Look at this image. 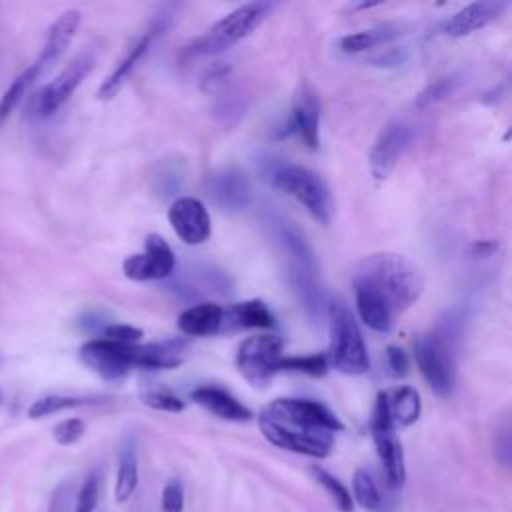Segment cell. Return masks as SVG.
<instances>
[{"instance_id":"cell-25","label":"cell","mask_w":512,"mask_h":512,"mask_svg":"<svg viewBox=\"0 0 512 512\" xmlns=\"http://www.w3.org/2000/svg\"><path fill=\"white\" fill-rule=\"evenodd\" d=\"M388 398V410L394 428H406L414 424L420 418V394L412 386H400L394 388L392 392H386Z\"/></svg>"},{"instance_id":"cell-26","label":"cell","mask_w":512,"mask_h":512,"mask_svg":"<svg viewBox=\"0 0 512 512\" xmlns=\"http://www.w3.org/2000/svg\"><path fill=\"white\" fill-rule=\"evenodd\" d=\"M42 76L40 68L36 66V62H32L28 68H24L12 82L10 86L4 90V94L0 96V128L4 126V122L10 118V114L16 110V106L22 102V98L28 94V90L32 88V84Z\"/></svg>"},{"instance_id":"cell-4","label":"cell","mask_w":512,"mask_h":512,"mask_svg":"<svg viewBox=\"0 0 512 512\" xmlns=\"http://www.w3.org/2000/svg\"><path fill=\"white\" fill-rule=\"evenodd\" d=\"M258 428L270 444L296 454L326 458L334 448L332 432L300 422L288 414L274 410L272 406H266L260 412Z\"/></svg>"},{"instance_id":"cell-19","label":"cell","mask_w":512,"mask_h":512,"mask_svg":"<svg viewBox=\"0 0 512 512\" xmlns=\"http://www.w3.org/2000/svg\"><path fill=\"white\" fill-rule=\"evenodd\" d=\"M292 120L304 144L312 150L318 148L320 132V106L310 84L302 82L292 100Z\"/></svg>"},{"instance_id":"cell-6","label":"cell","mask_w":512,"mask_h":512,"mask_svg":"<svg viewBox=\"0 0 512 512\" xmlns=\"http://www.w3.org/2000/svg\"><path fill=\"white\" fill-rule=\"evenodd\" d=\"M328 326H330V348L328 362L342 374L358 376L368 372L370 358L362 338V332L352 316L350 308L340 300L328 304Z\"/></svg>"},{"instance_id":"cell-12","label":"cell","mask_w":512,"mask_h":512,"mask_svg":"<svg viewBox=\"0 0 512 512\" xmlns=\"http://www.w3.org/2000/svg\"><path fill=\"white\" fill-rule=\"evenodd\" d=\"M412 142V128L406 122H390L386 124L378 138L374 140L372 148H370V170L374 174V178L378 180H386L392 170L396 168L400 156L406 152V148Z\"/></svg>"},{"instance_id":"cell-39","label":"cell","mask_w":512,"mask_h":512,"mask_svg":"<svg viewBox=\"0 0 512 512\" xmlns=\"http://www.w3.org/2000/svg\"><path fill=\"white\" fill-rule=\"evenodd\" d=\"M72 510H74L72 490H70V484L64 482V484H60V486L54 490L46 512H72Z\"/></svg>"},{"instance_id":"cell-17","label":"cell","mask_w":512,"mask_h":512,"mask_svg":"<svg viewBox=\"0 0 512 512\" xmlns=\"http://www.w3.org/2000/svg\"><path fill=\"white\" fill-rule=\"evenodd\" d=\"M506 2L502 0H480V2H472L464 8H460L458 12H454L446 24H444V32L448 36H468L484 26H488L490 22L498 20L500 14L506 10Z\"/></svg>"},{"instance_id":"cell-20","label":"cell","mask_w":512,"mask_h":512,"mask_svg":"<svg viewBox=\"0 0 512 512\" xmlns=\"http://www.w3.org/2000/svg\"><path fill=\"white\" fill-rule=\"evenodd\" d=\"M192 400L212 412L214 416L230 422H248L252 420V410L246 408L240 400H236L230 392L218 386H198L192 390Z\"/></svg>"},{"instance_id":"cell-33","label":"cell","mask_w":512,"mask_h":512,"mask_svg":"<svg viewBox=\"0 0 512 512\" xmlns=\"http://www.w3.org/2000/svg\"><path fill=\"white\" fill-rule=\"evenodd\" d=\"M142 402L154 410L162 412H182L184 400H180L176 394H172L166 388H150L142 392Z\"/></svg>"},{"instance_id":"cell-11","label":"cell","mask_w":512,"mask_h":512,"mask_svg":"<svg viewBox=\"0 0 512 512\" xmlns=\"http://www.w3.org/2000/svg\"><path fill=\"white\" fill-rule=\"evenodd\" d=\"M92 64H94L92 52H82L72 62H68V66L38 92L36 114L46 118L58 112L60 106L74 94V90L88 76V72L92 70Z\"/></svg>"},{"instance_id":"cell-35","label":"cell","mask_w":512,"mask_h":512,"mask_svg":"<svg viewBox=\"0 0 512 512\" xmlns=\"http://www.w3.org/2000/svg\"><path fill=\"white\" fill-rule=\"evenodd\" d=\"M84 430L86 426L80 418H66L54 426L52 436L60 446H72L84 436Z\"/></svg>"},{"instance_id":"cell-8","label":"cell","mask_w":512,"mask_h":512,"mask_svg":"<svg viewBox=\"0 0 512 512\" xmlns=\"http://www.w3.org/2000/svg\"><path fill=\"white\" fill-rule=\"evenodd\" d=\"M282 338L276 334L248 336L236 352V368L244 380L258 390L268 388L282 358Z\"/></svg>"},{"instance_id":"cell-15","label":"cell","mask_w":512,"mask_h":512,"mask_svg":"<svg viewBox=\"0 0 512 512\" xmlns=\"http://www.w3.org/2000/svg\"><path fill=\"white\" fill-rule=\"evenodd\" d=\"M164 30V22H156L152 28H148L140 38L138 42L124 54V58L118 62V66L106 76V80L100 84L98 92H96V98L98 100H110L114 98L120 88L128 82V78L132 76V72L136 70V66L140 64V60L146 56L152 40L156 38L158 32Z\"/></svg>"},{"instance_id":"cell-36","label":"cell","mask_w":512,"mask_h":512,"mask_svg":"<svg viewBox=\"0 0 512 512\" xmlns=\"http://www.w3.org/2000/svg\"><path fill=\"white\" fill-rule=\"evenodd\" d=\"M160 508H162V512H182L184 510V488L178 478H172L164 484Z\"/></svg>"},{"instance_id":"cell-24","label":"cell","mask_w":512,"mask_h":512,"mask_svg":"<svg viewBox=\"0 0 512 512\" xmlns=\"http://www.w3.org/2000/svg\"><path fill=\"white\" fill-rule=\"evenodd\" d=\"M354 296H356V310L360 320L376 330V332H388L394 324V314L390 312V308L372 292L354 286Z\"/></svg>"},{"instance_id":"cell-32","label":"cell","mask_w":512,"mask_h":512,"mask_svg":"<svg viewBox=\"0 0 512 512\" xmlns=\"http://www.w3.org/2000/svg\"><path fill=\"white\" fill-rule=\"evenodd\" d=\"M98 496H100V474L90 472L76 494L72 512H94L98 506Z\"/></svg>"},{"instance_id":"cell-10","label":"cell","mask_w":512,"mask_h":512,"mask_svg":"<svg viewBox=\"0 0 512 512\" xmlns=\"http://www.w3.org/2000/svg\"><path fill=\"white\" fill-rule=\"evenodd\" d=\"M176 258L168 242L158 234H148L144 240V250L130 254L122 262L124 276L134 282L164 280L174 272Z\"/></svg>"},{"instance_id":"cell-27","label":"cell","mask_w":512,"mask_h":512,"mask_svg":"<svg viewBox=\"0 0 512 512\" xmlns=\"http://www.w3.org/2000/svg\"><path fill=\"white\" fill-rule=\"evenodd\" d=\"M394 36H398V30L392 26H378L370 30L352 32L340 38V50L346 54H360L370 48H376L384 42H390Z\"/></svg>"},{"instance_id":"cell-38","label":"cell","mask_w":512,"mask_h":512,"mask_svg":"<svg viewBox=\"0 0 512 512\" xmlns=\"http://www.w3.org/2000/svg\"><path fill=\"white\" fill-rule=\"evenodd\" d=\"M494 454H496V458L500 460V464L504 468L510 466L512 442H510V428H508V424H504V428L498 430L496 436H494Z\"/></svg>"},{"instance_id":"cell-2","label":"cell","mask_w":512,"mask_h":512,"mask_svg":"<svg viewBox=\"0 0 512 512\" xmlns=\"http://www.w3.org/2000/svg\"><path fill=\"white\" fill-rule=\"evenodd\" d=\"M80 360L104 380H120L132 368L168 370L182 364V356L170 344H124L94 338L80 346Z\"/></svg>"},{"instance_id":"cell-16","label":"cell","mask_w":512,"mask_h":512,"mask_svg":"<svg viewBox=\"0 0 512 512\" xmlns=\"http://www.w3.org/2000/svg\"><path fill=\"white\" fill-rule=\"evenodd\" d=\"M80 22H82V14H80V10H76V8L64 10V12L52 22V26L48 28V34H46V42H44V46H42V50H40V56L34 60L42 74H44V72L64 54V50L70 46L72 38L76 36V30L80 28Z\"/></svg>"},{"instance_id":"cell-18","label":"cell","mask_w":512,"mask_h":512,"mask_svg":"<svg viewBox=\"0 0 512 512\" xmlns=\"http://www.w3.org/2000/svg\"><path fill=\"white\" fill-rule=\"evenodd\" d=\"M270 406L296 418V420H302L316 428L328 430L332 434L344 430V424L328 406H324L322 402L310 400V398H276Z\"/></svg>"},{"instance_id":"cell-41","label":"cell","mask_w":512,"mask_h":512,"mask_svg":"<svg viewBox=\"0 0 512 512\" xmlns=\"http://www.w3.org/2000/svg\"><path fill=\"white\" fill-rule=\"evenodd\" d=\"M494 248H496L494 242H490V240H480V242H474V244H472L470 252H472L474 258H486V256H490V254L494 252Z\"/></svg>"},{"instance_id":"cell-22","label":"cell","mask_w":512,"mask_h":512,"mask_svg":"<svg viewBox=\"0 0 512 512\" xmlns=\"http://www.w3.org/2000/svg\"><path fill=\"white\" fill-rule=\"evenodd\" d=\"M138 486V454H136V442L128 438L118 454V472H116V484H114V500L118 504H124L130 500Z\"/></svg>"},{"instance_id":"cell-21","label":"cell","mask_w":512,"mask_h":512,"mask_svg":"<svg viewBox=\"0 0 512 512\" xmlns=\"http://www.w3.org/2000/svg\"><path fill=\"white\" fill-rule=\"evenodd\" d=\"M224 324V308L214 302H202L186 308L178 316V328L186 336H212Z\"/></svg>"},{"instance_id":"cell-3","label":"cell","mask_w":512,"mask_h":512,"mask_svg":"<svg viewBox=\"0 0 512 512\" xmlns=\"http://www.w3.org/2000/svg\"><path fill=\"white\" fill-rule=\"evenodd\" d=\"M462 332V316L448 312L430 332L414 342L418 368L438 396H450L456 380V348Z\"/></svg>"},{"instance_id":"cell-42","label":"cell","mask_w":512,"mask_h":512,"mask_svg":"<svg viewBox=\"0 0 512 512\" xmlns=\"http://www.w3.org/2000/svg\"><path fill=\"white\" fill-rule=\"evenodd\" d=\"M0 400H2V396H0Z\"/></svg>"},{"instance_id":"cell-30","label":"cell","mask_w":512,"mask_h":512,"mask_svg":"<svg viewBox=\"0 0 512 512\" xmlns=\"http://www.w3.org/2000/svg\"><path fill=\"white\" fill-rule=\"evenodd\" d=\"M312 476L328 492V496L332 498L334 506L340 512H352L354 510V500H352L350 490L336 476H332L328 470H324L320 466H312Z\"/></svg>"},{"instance_id":"cell-5","label":"cell","mask_w":512,"mask_h":512,"mask_svg":"<svg viewBox=\"0 0 512 512\" xmlns=\"http://www.w3.org/2000/svg\"><path fill=\"white\" fill-rule=\"evenodd\" d=\"M270 184L292 196L318 222L328 224L332 218V196L326 182L310 168L290 162H272L266 172Z\"/></svg>"},{"instance_id":"cell-34","label":"cell","mask_w":512,"mask_h":512,"mask_svg":"<svg viewBox=\"0 0 512 512\" xmlns=\"http://www.w3.org/2000/svg\"><path fill=\"white\" fill-rule=\"evenodd\" d=\"M458 84H460V78H458L456 74L442 76V78L434 80L426 90L420 92V96L416 98V104H418V106H428V104H432V102H438V100L446 98L448 94H452Z\"/></svg>"},{"instance_id":"cell-7","label":"cell","mask_w":512,"mask_h":512,"mask_svg":"<svg viewBox=\"0 0 512 512\" xmlns=\"http://www.w3.org/2000/svg\"><path fill=\"white\" fill-rule=\"evenodd\" d=\"M270 10V2H246L220 18L206 34L196 38L186 52L192 56H210L224 52L226 48L252 34L264 22Z\"/></svg>"},{"instance_id":"cell-23","label":"cell","mask_w":512,"mask_h":512,"mask_svg":"<svg viewBox=\"0 0 512 512\" xmlns=\"http://www.w3.org/2000/svg\"><path fill=\"white\" fill-rule=\"evenodd\" d=\"M224 322H230L234 328H272L276 324L274 314L260 298L232 304L230 310L224 312Z\"/></svg>"},{"instance_id":"cell-13","label":"cell","mask_w":512,"mask_h":512,"mask_svg":"<svg viewBox=\"0 0 512 512\" xmlns=\"http://www.w3.org/2000/svg\"><path fill=\"white\" fill-rule=\"evenodd\" d=\"M168 220L178 238L192 246L204 244L212 234L210 214L206 206L192 196L176 198L168 208Z\"/></svg>"},{"instance_id":"cell-9","label":"cell","mask_w":512,"mask_h":512,"mask_svg":"<svg viewBox=\"0 0 512 512\" xmlns=\"http://www.w3.org/2000/svg\"><path fill=\"white\" fill-rule=\"evenodd\" d=\"M370 430H372V440H374V446H376V452H378V458H380V464H382L388 484L394 490L402 488L406 482L404 450H402V444L396 436V428L390 418L386 392H380L376 398Z\"/></svg>"},{"instance_id":"cell-31","label":"cell","mask_w":512,"mask_h":512,"mask_svg":"<svg viewBox=\"0 0 512 512\" xmlns=\"http://www.w3.org/2000/svg\"><path fill=\"white\" fill-rule=\"evenodd\" d=\"M278 370H290L308 374L312 378H320L328 372V358L326 354H310V356H288L280 358Z\"/></svg>"},{"instance_id":"cell-28","label":"cell","mask_w":512,"mask_h":512,"mask_svg":"<svg viewBox=\"0 0 512 512\" xmlns=\"http://www.w3.org/2000/svg\"><path fill=\"white\" fill-rule=\"evenodd\" d=\"M100 402L98 398H84V396H64V394H50V396H42L38 400L32 402V406L28 408V416L32 420L38 418H46L50 414L68 410V408H78V406H88V404H96Z\"/></svg>"},{"instance_id":"cell-14","label":"cell","mask_w":512,"mask_h":512,"mask_svg":"<svg viewBox=\"0 0 512 512\" xmlns=\"http://www.w3.org/2000/svg\"><path fill=\"white\" fill-rule=\"evenodd\" d=\"M210 200L226 212H240L250 202V186L238 168H222L206 182Z\"/></svg>"},{"instance_id":"cell-1","label":"cell","mask_w":512,"mask_h":512,"mask_svg":"<svg viewBox=\"0 0 512 512\" xmlns=\"http://www.w3.org/2000/svg\"><path fill=\"white\" fill-rule=\"evenodd\" d=\"M352 286L376 294L396 316L418 302L424 278L410 258L396 252H376L358 262Z\"/></svg>"},{"instance_id":"cell-29","label":"cell","mask_w":512,"mask_h":512,"mask_svg":"<svg viewBox=\"0 0 512 512\" xmlns=\"http://www.w3.org/2000/svg\"><path fill=\"white\" fill-rule=\"evenodd\" d=\"M352 494H354V502L366 510L378 512L382 510V494L380 488L374 480V476L368 470L358 468L354 472V480H352Z\"/></svg>"},{"instance_id":"cell-37","label":"cell","mask_w":512,"mask_h":512,"mask_svg":"<svg viewBox=\"0 0 512 512\" xmlns=\"http://www.w3.org/2000/svg\"><path fill=\"white\" fill-rule=\"evenodd\" d=\"M104 338L124 342V344H136L142 338V330L128 324H112L104 328Z\"/></svg>"},{"instance_id":"cell-40","label":"cell","mask_w":512,"mask_h":512,"mask_svg":"<svg viewBox=\"0 0 512 512\" xmlns=\"http://www.w3.org/2000/svg\"><path fill=\"white\" fill-rule=\"evenodd\" d=\"M386 360L394 376H404L408 372V356L400 346H388L386 348Z\"/></svg>"}]
</instances>
